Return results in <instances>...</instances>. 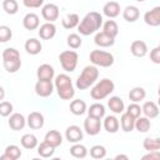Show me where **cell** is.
Returning <instances> with one entry per match:
<instances>
[{
    "mask_svg": "<svg viewBox=\"0 0 160 160\" xmlns=\"http://www.w3.org/2000/svg\"><path fill=\"white\" fill-rule=\"evenodd\" d=\"M39 24H40V20H39V16L34 12H29L24 16L22 19V26L29 30V31H32V30H36L39 28Z\"/></svg>",
    "mask_w": 160,
    "mask_h": 160,
    "instance_id": "obj_18",
    "label": "cell"
},
{
    "mask_svg": "<svg viewBox=\"0 0 160 160\" xmlns=\"http://www.w3.org/2000/svg\"><path fill=\"white\" fill-rule=\"evenodd\" d=\"M12 104L11 102H9V101H1L0 102V115L1 116H4V118H6V116H9L11 112H12Z\"/></svg>",
    "mask_w": 160,
    "mask_h": 160,
    "instance_id": "obj_44",
    "label": "cell"
},
{
    "mask_svg": "<svg viewBox=\"0 0 160 160\" xmlns=\"http://www.w3.org/2000/svg\"><path fill=\"white\" fill-rule=\"evenodd\" d=\"M28 124L26 119L24 118L22 114L20 112H15V114H11L10 118H9V126L11 130L14 131H19V130H22L24 126Z\"/></svg>",
    "mask_w": 160,
    "mask_h": 160,
    "instance_id": "obj_14",
    "label": "cell"
},
{
    "mask_svg": "<svg viewBox=\"0 0 160 160\" xmlns=\"http://www.w3.org/2000/svg\"><path fill=\"white\" fill-rule=\"evenodd\" d=\"M146 96V91L144 88L141 86H135L132 88L130 91H129V99L130 101L132 102H139V101H142Z\"/></svg>",
    "mask_w": 160,
    "mask_h": 160,
    "instance_id": "obj_32",
    "label": "cell"
},
{
    "mask_svg": "<svg viewBox=\"0 0 160 160\" xmlns=\"http://www.w3.org/2000/svg\"><path fill=\"white\" fill-rule=\"evenodd\" d=\"M158 105L160 106V96H159V99H158Z\"/></svg>",
    "mask_w": 160,
    "mask_h": 160,
    "instance_id": "obj_50",
    "label": "cell"
},
{
    "mask_svg": "<svg viewBox=\"0 0 160 160\" xmlns=\"http://www.w3.org/2000/svg\"><path fill=\"white\" fill-rule=\"evenodd\" d=\"M108 106L114 114H122L125 109V104L122 99H120L119 96H111L108 100Z\"/></svg>",
    "mask_w": 160,
    "mask_h": 160,
    "instance_id": "obj_25",
    "label": "cell"
},
{
    "mask_svg": "<svg viewBox=\"0 0 160 160\" xmlns=\"http://www.w3.org/2000/svg\"><path fill=\"white\" fill-rule=\"evenodd\" d=\"M0 91H1V100H2V99H4V89L1 88V89H0Z\"/></svg>",
    "mask_w": 160,
    "mask_h": 160,
    "instance_id": "obj_49",
    "label": "cell"
},
{
    "mask_svg": "<svg viewBox=\"0 0 160 160\" xmlns=\"http://www.w3.org/2000/svg\"><path fill=\"white\" fill-rule=\"evenodd\" d=\"M101 119L99 118H94V116H88L85 120H84V130L86 134L91 135V136H95L100 132V129H101Z\"/></svg>",
    "mask_w": 160,
    "mask_h": 160,
    "instance_id": "obj_8",
    "label": "cell"
},
{
    "mask_svg": "<svg viewBox=\"0 0 160 160\" xmlns=\"http://www.w3.org/2000/svg\"><path fill=\"white\" fill-rule=\"evenodd\" d=\"M130 51L136 58H144L148 54V45L142 40H135L130 45Z\"/></svg>",
    "mask_w": 160,
    "mask_h": 160,
    "instance_id": "obj_16",
    "label": "cell"
},
{
    "mask_svg": "<svg viewBox=\"0 0 160 160\" xmlns=\"http://www.w3.org/2000/svg\"><path fill=\"white\" fill-rule=\"evenodd\" d=\"M102 31L112 38H116L119 34V26L114 20H106L102 24Z\"/></svg>",
    "mask_w": 160,
    "mask_h": 160,
    "instance_id": "obj_35",
    "label": "cell"
},
{
    "mask_svg": "<svg viewBox=\"0 0 160 160\" xmlns=\"http://www.w3.org/2000/svg\"><path fill=\"white\" fill-rule=\"evenodd\" d=\"M135 120L131 115H129L126 111L121 114V118H120V126H121V130L125 131V132H130L135 129Z\"/></svg>",
    "mask_w": 160,
    "mask_h": 160,
    "instance_id": "obj_21",
    "label": "cell"
},
{
    "mask_svg": "<svg viewBox=\"0 0 160 160\" xmlns=\"http://www.w3.org/2000/svg\"><path fill=\"white\" fill-rule=\"evenodd\" d=\"M56 34V26L54 25V22H45L39 28V36L42 40H50L55 36Z\"/></svg>",
    "mask_w": 160,
    "mask_h": 160,
    "instance_id": "obj_15",
    "label": "cell"
},
{
    "mask_svg": "<svg viewBox=\"0 0 160 160\" xmlns=\"http://www.w3.org/2000/svg\"><path fill=\"white\" fill-rule=\"evenodd\" d=\"M66 42H68V45L71 49H79L81 46L82 40H81V38H80L79 34H70L68 36V39H66Z\"/></svg>",
    "mask_w": 160,
    "mask_h": 160,
    "instance_id": "obj_41",
    "label": "cell"
},
{
    "mask_svg": "<svg viewBox=\"0 0 160 160\" xmlns=\"http://www.w3.org/2000/svg\"><path fill=\"white\" fill-rule=\"evenodd\" d=\"M20 142H21L22 148H25L28 150H32L38 146V138L34 134H24L20 139Z\"/></svg>",
    "mask_w": 160,
    "mask_h": 160,
    "instance_id": "obj_31",
    "label": "cell"
},
{
    "mask_svg": "<svg viewBox=\"0 0 160 160\" xmlns=\"http://www.w3.org/2000/svg\"><path fill=\"white\" fill-rule=\"evenodd\" d=\"M59 60H60L61 68H62L66 72H72V71L76 69V66H78L79 55H78V52L74 51V50H65V51L60 52Z\"/></svg>",
    "mask_w": 160,
    "mask_h": 160,
    "instance_id": "obj_6",
    "label": "cell"
},
{
    "mask_svg": "<svg viewBox=\"0 0 160 160\" xmlns=\"http://www.w3.org/2000/svg\"><path fill=\"white\" fill-rule=\"evenodd\" d=\"M140 16V10L134 5H128L122 11V18L128 22H135Z\"/></svg>",
    "mask_w": 160,
    "mask_h": 160,
    "instance_id": "obj_24",
    "label": "cell"
},
{
    "mask_svg": "<svg viewBox=\"0 0 160 160\" xmlns=\"http://www.w3.org/2000/svg\"><path fill=\"white\" fill-rule=\"evenodd\" d=\"M142 160H160V150L149 151L142 156Z\"/></svg>",
    "mask_w": 160,
    "mask_h": 160,
    "instance_id": "obj_47",
    "label": "cell"
},
{
    "mask_svg": "<svg viewBox=\"0 0 160 160\" xmlns=\"http://www.w3.org/2000/svg\"><path fill=\"white\" fill-rule=\"evenodd\" d=\"M21 156V150L16 145H9L5 148L4 154L1 155V160H18Z\"/></svg>",
    "mask_w": 160,
    "mask_h": 160,
    "instance_id": "obj_22",
    "label": "cell"
},
{
    "mask_svg": "<svg viewBox=\"0 0 160 160\" xmlns=\"http://www.w3.org/2000/svg\"><path fill=\"white\" fill-rule=\"evenodd\" d=\"M55 88V84H52L51 80H38L35 84V92L40 98H48L52 94Z\"/></svg>",
    "mask_w": 160,
    "mask_h": 160,
    "instance_id": "obj_9",
    "label": "cell"
},
{
    "mask_svg": "<svg viewBox=\"0 0 160 160\" xmlns=\"http://www.w3.org/2000/svg\"><path fill=\"white\" fill-rule=\"evenodd\" d=\"M41 49H42L41 42L35 38L28 39L26 42H25V50L30 55H38L39 52H41Z\"/></svg>",
    "mask_w": 160,
    "mask_h": 160,
    "instance_id": "obj_27",
    "label": "cell"
},
{
    "mask_svg": "<svg viewBox=\"0 0 160 160\" xmlns=\"http://www.w3.org/2000/svg\"><path fill=\"white\" fill-rule=\"evenodd\" d=\"M12 38V31L9 26L6 25H1L0 26V41L1 42H6Z\"/></svg>",
    "mask_w": 160,
    "mask_h": 160,
    "instance_id": "obj_42",
    "label": "cell"
},
{
    "mask_svg": "<svg viewBox=\"0 0 160 160\" xmlns=\"http://www.w3.org/2000/svg\"><path fill=\"white\" fill-rule=\"evenodd\" d=\"M150 126H151L150 119L146 116H139L135 120V129L139 132H148L150 130Z\"/></svg>",
    "mask_w": 160,
    "mask_h": 160,
    "instance_id": "obj_34",
    "label": "cell"
},
{
    "mask_svg": "<svg viewBox=\"0 0 160 160\" xmlns=\"http://www.w3.org/2000/svg\"><path fill=\"white\" fill-rule=\"evenodd\" d=\"M158 94H159V96H160V84H159V90H158Z\"/></svg>",
    "mask_w": 160,
    "mask_h": 160,
    "instance_id": "obj_51",
    "label": "cell"
},
{
    "mask_svg": "<svg viewBox=\"0 0 160 160\" xmlns=\"http://www.w3.org/2000/svg\"><path fill=\"white\" fill-rule=\"evenodd\" d=\"M94 42L100 46V48H109V46H112L114 42H115V38L108 35L106 32L101 31V32H98L94 38Z\"/></svg>",
    "mask_w": 160,
    "mask_h": 160,
    "instance_id": "obj_19",
    "label": "cell"
},
{
    "mask_svg": "<svg viewBox=\"0 0 160 160\" xmlns=\"http://www.w3.org/2000/svg\"><path fill=\"white\" fill-rule=\"evenodd\" d=\"M70 111L76 115V116H80L82 114H85L88 111V106H86V102L84 100H80V99H75L70 102Z\"/></svg>",
    "mask_w": 160,
    "mask_h": 160,
    "instance_id": "obj_29",
    "label": "cell"
},
{
    "mask_svg": "<svg viewBox=\"0 0 160 160\" xmlns=\"http://www.w3.org/2000/svg\"><path fill=\"white\" fill-rule=\"evenodd\" d=\"M115 159H125V160H128L129 158H128V155H122V154H120V155H116Z\"/></svg>",
    "mask_w": 160,
    "mask_h": 160,
    "instance_id": "obj_48",
    "label": "cell"
},
{
    "mask_svg": "<svg viewBox=\"0 0 160 160\" xmlns=\"http://www.w3.org/2000/svg\"><path fill=\"white\" fill-rule=\"evenodd\" d=\"M99 78V70L95 65H88L84 68V70L81 71V74L79 75L78 80H76V89L79 90H85L88 88H90L92 84H95V81Z\"/></svg>",
    "mask_w": 160,
    "mask_h": 160,
    "instance_id": "obj_3",
    "label": "cell"
},
{
    "mask_svg": "<svg viewBox=\"0 0 160 160\" xmlns=\"http://www.w3.org/2000/svg\"><path fill=\"white\" fill-rule=\"evenodd\" d=\"M88 114L90 116H94V118H104L105 116V106L100 102H95L92 105H90V108L88 109Z\"/></svg>",
    "mask_w": 160,
    "mask_h": 160,
    "instance_id": "obj_36",
    "label": "cell"
},
{
    "mask_svg": "<svg viewBox=\"0 0 160 160\" xmlns=\"http://www.w3.org/2000/svg\"><path fill=\"white\" fill-rule=\"evenodd\" d=\"M22 4L28 9H36V8L42 6L44 0H22Z\"/></svg>",
    "mask_w": 160,
    "mask_h": 160,
    "instance_id": "obj_45",
    "label": "cell"
},
{
    "mask_svg": "<svg viewBox=\"0 0 160 160\" xmlns=\"http://www.w3.org/2000/svg\"><path fill=\"white\" fill-rule=\"evenodd\" d=\"M119 128H120V121L118 120L116 116L109 115V116H106V118L104 119V129H105L108 132L115 134V132H118Z\"/></svg>",
    "mask_w": 160,
    "mask_h": 160,
    "instance_id": "obj_26",
    "label": "cell"
},
{
    "mask_svg": "<svg viewBox=\"0 0 160 160\" xmlns=\"http://www.w3.org/2000/svg\"><path fill=\"white\" fill-rule=\"evenodd\" d=\"M126 112H128L129 115H131L134 119H138V118L141 115L142 109H141V108L138 105V102H132V104H130V105L128 106Z\"/></svg>",
    "mask_w": 160,
    "mask_h": 160,
    "instance_id": "obj_43",
    "label": "cell"
},
{
    "mask_svg": "<svg viewBox=\"0 0 160 160\" xmlns=\"http://www.w3.org/2000/svg\"><path fill=\"white\" fill-rule=\"evenodd\" d=\"M26 121H28L29 128L32 129V130H39V129H41V128L44 126V124H45L44 115H42L41 112H39V111H32V112H30L29 116H28V119H26Z\"/></svg>",
    "mask_w": 160,
    "mask_h": 160,
    "instance_id": "obj_12",
    "label": "cell"
},
{
    "mask_svg": "<svg viewBox=\"0 0 160 160\" xmlns=\"http://www.w3.org/2000/svg\"><path fill=\"white\" fill-rule=\"evenodd\" d=\"M55 152V148L52 145H50L49 142H46L45 140L42 142H40V145H38V154L41 158H51Z\"/></svg>",
    "mask_w": 160,
    "mask_h": 160,
    "instance_id": "obj_33",
    "label": "cell"
},
{
    "mask_svg": "<svg viewBox=\"0 0 160 160\" xmlns=\"http://www.w3.org/2000/svg\"><path fill=\"white\" fill-rule=\"evenodd\" d=\"M150 60L154 64H160V48L156 46L150 51Z\"/></svg>",
    "mask_w": 160,
    "mask_h": 160,
    "instance_id": "obj_46",
    "label": "cell"
},
{
    "mask_svg": "<svg viewBox=\"0 0 160 160\" xmlns=\"http://www.w3.org/2000/svg\"><path fill=\"white\" fill-rule=\"evenodd\" d=\"M82 136H84L82 130L78 125H70L65 130V138L69 142H72V144L80 142L82 140Z\"/></svg>",
    "mask_w": 160,
    "mask_h": 160,
    "instance_id": "obj_11",
    "label": "cell"
},
{
    "mask_svg": "<svg viewBox=\"0 0 160 160\" xmlns=\"http://www.w3.org/2000/svg\"><path fill=\"white\" fill-rule=\"evenodd\" d=\"M61 24H62V28L64 29H74V28H78L79 24H80V18L78 14H68L62 20H61Z\"/></svg>",
    "mask_w": 160,
    "mask_h": 160,
    "instance_id": "obj_30",
    "label": "cell"
},
{
    "mask_svg": "<svg viewBox=\"0 0 160 160\" xmlns=\"http://www.w3.org/2000/svg\"><path fill=\"white\" fill-rule=\"evenodd\" d=\"M101 25H102V16L100 15V12L90 11L80 21L78 26V31L80 32V35L88 36L96 32L101 28Z\"/></svg>",
    "mask_w": 160,
    "mask_h": 160,
    "instance_id": "obj_1",
    "label": "cell"
},
{
    "mask_svg": "<svg viewBox=\"0 0 160 160\" xmlns=\"http://www.w3.org/2000/svg\"><path fill=\"white\" fill-rule=\"evenodd\" d=\"M115 90V84L110 79H101L99 82L95 84V86L90 91V96L94 100H102L108 98L112 91Z\"/></svg>",
    "mask_w": 160,
    "mask_h": 160,
    "instance_id": "obj_5",
    "label": "cell"
},
{
    "mask_svg": "<svg viewBox=\"0 0 160 160\" xmlns=\"http://www.w3.org/2000/svg\"><path fill=\"white\" fill-rule=\"evenodd\" d=\"M2 65L10 74L16 72L21 68L20 52L14 48H6L2 51Z\"/></svg>",
    "mask_w": 160,
    "mask_h": 160,
    "instance_id": "obj_4",
    "label": "cell"
},
{
    "mask_svg": "<svg viewBox=\"0 0 160 160\" xmlns=\"http://www.w3.org/2000/svg\"><path fill=\"white\" fill-rule=\"evenodd\" d=\"M90 61L95 66L110 68L114 64V55L104 50H92L90 52Z\"/></svg>",
    "mask_w": 160,
    "mask_h": 160,
    "instance_id": "obj_7",
    "label": "cell"
},
{
    "mask_svg": "<svg viewBox=\"0 0 160 160\" xmlns=\"http://www.w3.org/2000/svg\"><path fill=\"white\" fill-rule=\"evenodd\" d=\"M90 156L92 159H102L106 156V149L102 145H94L90 149Z\"/></svg>",
    "mask_w": 160,
    "mask_h": 160,
    "instance_id": "obj_40",
    "label": "cell"
},
{
    "mask_svg": "<svg viewBox=\"0 0 160 160\" xmlns=\"http://www.w3.org/2000/svg\"><path fill=\"white\" fill-rule=\"evenodd\" d=\"M102 12L109 19H114V18L119 16V14H120V5H119V2H116V1H108L104 5V8H102Z\"/></svg>",
    "mask_w": 160,
    "mask_h": 160,
    "instance_id": "obj_20",
    "label": "cell"
},
{
    "mask_svg": "<svg viewBox=\"0 0 160 160\" xmlns=\"http://www.w3.org/2000/svg\"><path fill=\"white\" fill-rule=\"evenodd\" d=\"M136 1H139V2H142V1H145V0H136Z\"/></svg>",
    "mask_w": 160,
    "mask_h": 160,
    "instance_id": "obj_52",
    "label": "cell"
},
{
    "mask_svg": "<svg viewBox=\"0 0 160 160\" xmlns=\"http://www.w3.org/2000/svg\"><path fill=\"white\" fill-rule=\"evenodd\" d=\"M70 154H71V156H74L76 159H84L88 155V149L84 145L76 142L70 148Z\"/></svg>",
    "mask_w": 160,
    "mask_h": 160,
    "instance_id": "obj_37",
    "label": "cell"
},
{
    "mask_svg": "<svg viewBox=\"0 0 160 160\" xmlns=\"http://www.w3.org/2000/svg\"><path fill=\"white\" fill-rule=\"evenodd\" d=\"M2 9L5 10L6 14L14 15L19 10V4L16 0H4L2 1Z\"/></svg>",
    "mask_w": 160,
    "mask_h": 160,
    "instance_id": "obj_39",
    "label": "cell"
},
{
    "mask_svg": "<svg viewBox=\"0 0 160 160\" xmlns=\"http://www.w3.org/2000/svg\"><path fill=\"white\" fill-rule=\"evenodd\" d=\"M54 75H55L54 68L51 65H49V64H42L36 70L38 80H52Z\"/></svg>",
    "mask_w": 160,
    "mask_h": 160,
    "instance_id": "obj_17",
    "label": "cell"
},
{
    "mask_svg": "<svg viewBox=\"0 0 160 160\" xmlns=\"http://www.w3.org/2000/svg\"><path fill=\"white\" fill-rule=\"evenodd\" d=\"M55 89L58 91V95L62 100H71L75 96V89L72 85V81L69 75L66 74H59L55 78Z\"/></svg>",
    "mask_w": 160,
    "mask_h": 160,
    "instance_id": "obj_2",
    "label": "cell"
},
{
    "mask_svg": "<svg viewBox=\"0 0 160 160\" xmlns=\"http://www.w3.org/2000/svg\"><path fill=\"white\" fill-rule=\"evenodd\" d=\"M144 21L149 26L160 25V6H155L144 14Z\"/></svg>",
    "mask_w": 160,
    "mask_h": 160,
    "instance_id": "obj_13",
    "label": "cell"
},
{
    "mask_svg": "<svg viewBox=\"0 0 160 160\" xmlns=\"http://www.w3.org/2000/svg\"><path fill=\"white\" fill-rule=\"evenodd\" d=\"M44 140L46 142H49L50 145H52L54 148H58L61 145L62 142V136L61 134L58 131V130H49L46 134H45V138Z\"/></svg>",
    "mask_w": 160,
    "mask_h": 160,
    "instance_id": "obj_28",
    "label": "cell"
},
{
    "mask_svg": "<svg viewBox=\"0 0 160 160\" xmlns=\"http://www.w3.org/2000/svg\"><path fill=\"white\" fill-rule=\"evenodd\" d=\"M159 48H160V44H159Z\"/></svg>",
    "mask_w": 160,
    "mask_h": 160,
    "instance_id": "obj_53",
    "label": "cell"
},
{
    "mask_svg": "<svg viewBox=\"0 0 160 160\" xmlns=\"http://www.w3.org/2000/svg\"><path fill=\"white\" fill-rule=\"evenodd\" d=\"M142 146L148 151L160 150V138H145L142 141Z\"/></svg>",
    "mask_w": 160,
    "mask_h": 160,
    "instance_id": "obj_38",
    "label": "cell"
},
{
    "mask_svg": "<svg viewBox=\"0 0 160 160\" xmlns=\"http://www.w3.org/2000/svg\"><path fill=\"white\" fill-rule=\"evenodd\" d=\"M41 15L48 22H54L59 19V8L55 4H46L41 9Z\"/></svg>",
    "mask_w": 160,
    "mask_h": 160,
    "instance_id": "obj_10",
    "label": "cell"
},
{
    "mask_svg": "<svg viewBox=\"0 0 160 160\" xmlns=\"http://www.w3.org/2000/svg\"><path fill=\"white\" fill-rule=\"evenodd\" d=\"M141 109H142L144 115H145L146 118H149V119L158 118V116H159V112H160L159 105L155 104L154 101H146V102H144V105H142Z\"/></svg>",
    "mask_w": 160,
    "mask_h": 160,
    "instance_id": "obj_23",
    "label": "cell"
}]
</instances>
